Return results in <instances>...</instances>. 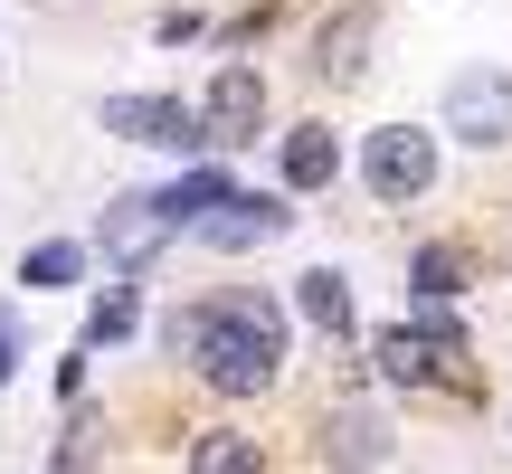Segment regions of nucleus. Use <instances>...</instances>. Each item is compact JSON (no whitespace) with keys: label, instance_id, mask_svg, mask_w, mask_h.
<instances>
[{"label":"nucleus","instance_id":"obj_8","mask_svg":"<svg viewBox=\"0 0 512 474\" xmlns=\"http://www.w3.org/2000/svg\"><path fill=\"white\" fill-rule=\"evenodd\" d=\"M285 228H294V209L275 200V190H238V200H228V209H219V219H209L200 237L238 256V247H266V237H285Z\"/></svg>","mask_w":512,"mask_h":474},{"label":"nucleus","instance_id":"obj_15","mask_svg":"<svg viewBox=\"0 0 512 474\" xmlns=\"http://www.w3.org/2000/svg\"><path fill=\"white\" fill-rule=\"evenodd\" d=\"M408 275H418V294H427V304L465 294V266H456V247H418V266H408Z\"/></svg>","mask_w":512,"mask_h":474},{"label":"nucleus","instance_id":"obj_7","mask_svg":"<svg viewBox=\"0 0 512 474\" xmlns=\"http://www.w3.org/2000/svg\"><path fill=\"white\" fill-rule=\"evenodd\" d=\"M370 370H380L389 389H437L446 380V351L427 342L418 323H389V332H370Z\"/></svg>","mask_w":512,"mask_h":474},{"label":"nucleus","instance_id":"obj_2","mask_svg":"<svg viewBox=\"0 0 512 474\" xmlns=\"http://www.w3.org/2000/svg\"><path fill=\"white\" fill-rule=\"evenodd\" d=\"M105 133L152 152H209V114L181 105V95H105Z\"/></svg>","mask_w":512,"mask_h":474},{"label":"nucleus","instance_id":"obj_11","mask_svg":"<svg viewBox=\"0 0 512 474\" xmlns=\"http://www.w3.org/2000/svg\"><path fill=\"white\" fill-rule=\"evenodd\" d=\"M228 200H238V181H228V171H181V181L162 190V209H171V228H209V219H219Z\"/></svg>","mask_w":512,"mask_h":474},{"label":"nucleus","instance_id":"obj_18","mask_svg":"<svg viewBox=\"0 0 512 474\" xmlns=\"http://www.w3.org/2000/svg\"><path fill=\"white\" fill-rule=\"evenodd\" d=\"M10 370H19V323L0 313V389H10Z\"/></svg>","mask_w":512,"mask_h":474},{"label":"nucleus","instance_id":"obj_13","mask_svg":"<svg viewBox=\"0 0 512 474\" xmlns=\"http://www.w3.org/2000/svg\"><path fill=\"white\" fill-rule=\"evenodd\" d=\"M380 38V10H342L323 38H313V67L323 76H361V48Z\"/></svg>","mask_w":512,"mask_h":474},{"label":"nucleus","instance_id":"obj_6","mask_svg":"<svg viewBox=\"0 0 512 474\" xmlns=\"http://www.w3.org/2000/svg\"><path fill=\"white\" fill-rule=\"evenodd\" d=\"M200 114H209V143H256V124H266V76L256 67H219Z\"/></svg>","mask_w":512,"mask_h":474},{"label":"nucleus","instance_id":"obj_16","mask_svg":"<svg viewBox=\"0 0 512 474\" xmlns=\"http://www.w3.org/2000/svg\"><path fill=\"white\" fill-rule=\"evenodd\" d=\"M76 266H86V247H76V237H48V247H29V285H67Z\"/></svg>","mask_w":512,"mask_h":474},{"label":"nucleus","instance_id":"obj_1","mask_svg":"<svg viewBox=\"0 0 512 474\" xmlns=\"http://www.w3.org/2000/svg\"><path fill=\"white\" fill-rule=\"evenodd\" d=\"M162 342L190 351V361H200V380L219 389V399H256V389L285 370V313H275V294L228 285V294H209V304L171 313Z\"/></svg>","mask_w":512,"mask_h":474},{"label":"nucleus","instance_id":"obj_12","mask_svg":"<svg viewBox=\"0 0 512 474\" xmlns=\"http://www.w3.org/2000/svg\"><path fill=\"white\" fill-rule=\"evenodd\" d=\"M332 171H342V143H332V124H294V133H285V190H323Z\"/></svg>","mask_w":512,"mask_h":474},{"label":"nucleus","instance_id":"obj_5","mask_svg":"<svg viewBox=\"0 0 512 474\" xmlns=\"http://www.w3.org/2000/svg\"><path fill=\"white\" fill-rule=\"evenodd\" d=\"M171 237H181V228H171L162 190H124V200H105V256H114V266H152Z\"/></svg>","mask_w":512,"mask_h":474},{"label":"nucleus","instance_id":"obj_14","mask_svg":"<svg viewBox=\"0 0 512 474\" xmlns=\"http://www.w3.org/2000/svg\"><path fill=\"white\" fill-rule=\"evenodd\" d=\"M190 474H266V456L238 427H209V437H190Z\"/></svg>","mask_w":512,"mask_h":474},{"label":"nucleus","instance_id":"obj_4","mask_svg":"<svg viewBox=\"0 0 512 474\" xmlns=\"http://www.w3.org/2000/svg\"><path fill=\"white\" fill-rule=\"evenodd\" d=\"M446 133H465L475 152H503L512 143V76L465 67L456 86H446Z\"/></svg>","mask_w":512,"mask_h":474},{"label":"nucleus","instance_id":"obj_3","mask_svg":"<svg viewBox=\"0 0 512 474\" xmlns=\"http://www.w3.org/2000/svg\"><path fill=\"white\" fill-rule=\"evenodd\" d=\"M361 181L380 190L389 209H399V200H418V190L437 181V133H418V124H389V133H370V152H361Z\"/></svg>","mask_w":512,"mask_h":474},{"label":"nucleus","instance_id":"obj_10","mask_svg":"<svg viewBox=\"0 0 512 474\" xmlns=\"http://www.w3.org/2000/svg\"><path fill=\"white\" fill-rule=\"evenodd\" d=\"M294 304H304V323H313V332H332V342H351V323H361V313H351V275H342V266L294 275Z\"/></svg>","mask_w":512,"mask_h":474},{"label":"nucleus","instance_id":"obj_9","mask_svg":"<svg viewBox=\"0 0 512 474\" xmlns=\"http://www.w3.org/2000/svg\"><path fill=\"white\" fill-rule=\"evenodd\" d=\"M380 456H389V427L370 418V408H332V418H323V465L361 474V465H380Z\"/></svg>","mask_w":512,"mask_h":474},{"label":"nucleus","instance_id":"obj_17","mask_svg":"<svg viewBox=\"0 0 512 474\" xmlns=\"http://www.w3.org/2000/svg\"><path fill=\"white\" fill-rule=\"evenodd\" d=\"M133 332V294H95V313H86V342H124Z\"/></svg>","mask_w":512,"mask_h":474}]
</instances>
